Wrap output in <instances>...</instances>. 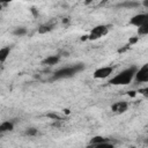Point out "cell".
<instances>
[{
    "label": "cell",
    "mask_w": 148,
    "mask_h": 148,
    "mask_svg": "<svg viewBox=\"0 0 148 148\" xmlns=\"http://www.w3.org/2000/svg\"><path fill=\"white\" fill-rule=\"evenodd\" d=\"M138 71L136 66H131L128 68L123 69L121 72H119L118 74H116L113 77L110 79L109 83L112 86H126L130 84L132 82V80L134 79V75Z\"/></svg>",
    "instance_id": "1"
},
{
    "label": "cell",
    "mask_w": 148,
    "mask_h": 148,
    "mask_svg": "<svg viewBox=\"0 0 148 148\" xmlns=\"http://www.w3.org/2000/svg\"><path fill=\"white\" fill-rule=\"evenodd\" d=\"M84 68V66L82 64H77L74 66H68V67H62L59 68L58 71H56L52 75V80H61V79H68L74 76L75 74H77L79 72H81Z\"/></svg>",
    "instance_id": "2"
},
{
    "label": "cell",
    "mask_w": 148,
    "mask_h": 148,
    "mask_svg": "<svg viewBox=\"0 0 148 148\" xmlns=\"http://www.w3.org/2000/svg\"><path fill=\"white\" fill-rule=\"evenodd\" d=\"M106 34H108V27L104 25V24H99V25H96L91 29L88 38L90 40H95V39H98L103 36H105Z\"/></svg>",
    "instance_id": "3"
},
{
    "label": "cell",
    "mask_w": 148,
    "mask_h": 148,
    "mask_svg": "<svg viewBox=\"0 0 148 148\" xmlns=\"http://www.w3.org/2000/svg\"><path fill=\"white\" fill-rule=\"evenodd\" d=\"M112 73H113V67H111V66H104V67H99V68L95 69L94 73H92V76H94V79L102 80V79L109 77Z\"/></svg>",
    "instance_id": "4"
},
{
    "label": "cell",
    "mask_w": 148,
    "mask_h": 148,
    "mask_svg": "<svg viewBox=\"0 0 148 148\" xmlns=\"http://www.w3.org/2000/svg\"><path fill=\"white\" fill-rule=\"evenodd\" d=\"M134 79L139 83H145L148 82V65L145 64L141 68H139L134 75Z\"/></svg>",
    "instance_id": "5"
},
{
    "label": "cell",
    "mask_w": 148,
    "mask_h": 148,
    "mask_svg": "<svg viewBox=\"0 0 148 148\" xmlns=\"http://www.w3.org/2000/svg\"><path fill=\"white\" fill-rule=\"evenodd\" d=\"M145 23H148V14H146V13L136 14L130 20V24H132V25H134L136 28H140Z\"/></svg>",
    "instance_id": "6"
},
{
    "label": "cell",
    "mask_w": 148,
    "mask_h": 148,
    "mask_svg": "<svg viewBox=\"0 0 148 148\" xmlns=\"http://www.w3.org/2000/svg\"><path fill=\"white\" fill-rule=\"evenodd\" d=\"M127 109H128V103L125 101H119L111 105V111L116 114H121V113L126 112Z\"/></svg>",
    "instance_id": "7"
},
{
    "label": "cell",
    "mask_w": 148,
    "mask_h": 148,
    "mask_svg": "<svg viewBox=\"0 0 148 148\" xmlns=\"http://www.w3.org/2000/svg\"><path fill=\"white\" fill-rule=\"evenodd\" d=\"M14 130V124L9 120L2 121L0 124V133H6V132H10Z\"/></svg>",
    "instance_id": "8"
},
{
    "label": "cell",
    "mask_w": 148,
    "mask_h": 148,
    "mask_svg": "<svg viewBox=\"0 0 148 148\" xmlns=\"http://www.w3.org/2000/svg\"><path fill=\"white\" fill-rule=\"evenodd\" d=\"M10 53V47L9 46H5V47H1L0 49V62H5L8 58Z\"/></svg>",
    "instance_id": "9"
},
{
    "label": "cell",
    "mask_w": 148,
    "mask_h": 148,
    "mask_svg": "<svg viewBox=\"0 0 148 148\" xmlns=\"http://www.w3.org/2000/svg\"><path fill=\"white\" fill-rule=\"evenodd\" d=\"M58 61H59V56H49V57H46L43 60V64L49 65V66H52V65L58 64Z\"/></svg>",
    "instance_id": "10"
},
{
    "label": "cell",
    "mask_w": 148,
    "mask_h": 148,
    "mask_svg": "<svg viewBox=\"0 0 148 148\" xmlns=\"http://www.w3.org/2000/svg\"><path fill=\"white\" fill-rule=\"evenodd\" d=\"M119 7H124V8H136L140 6L139 2L136 1H125V2H121L118 5Z\"/></svg>",
    "instance_id": "11"
},
{
    "label": "cell",
    "mask_w": 148,
    "mask_h": 148,
    "mask_svg": "<svg viewBox=\"0 0 148 148\" xmlns=\"http://www.w3.org/2000/svg\"><path fill=\"white\" fill-rule=\"evenodd\" d=\"M27 29L24 28V27H17V28H15L14 30H13V35L14 36H18V37H22V36H24V35H27Z\"/></svg>",
    "instance_id": "12"
},
{
    "label": "cell",
    "mask_w": 148,
    "mask_h": 148,
    "mask_svg": "<svg viewBox=\"0 0 148 148\" xmlns=\"http://www.w3.org/2000/svg\"><path fill=\"white\" fill-rule=\"evenodd\" d=\"M106 141H108V139H105V138H103V136H101V135H96V136L91 138L90 145L95 146V145H98V143H102V142H106Z\"/></svg>",
    "instance_id": "13"
},
{
    "label": "cell",
    "mask_w": 148,
    "mask_h": 148,
    "mask_svg": "<svg viewBox=\"0 0 148 148\" xmlns=\"http://www.w3.org/2000/svg\"><path fill=\"white\" fill-rule=\"evenodd\" d=\"M52 29H53V25L52 24H42L38 28V32L39 34H46V32H50Z\"/></svg>",
    "instance_id": "14"
},
{
    "label": "cell",
    "mask_w": 148,
    "mask_h": 148,
    "mask_svg": "<svg viewBox=\"0 0 148 148\" xmlns=\"http://www.w3.org/2000/svg\"><path fill=\"white\" fill-rule=\"evenodd\" d=\"M92 148H116L114 145L110 143V142H102V143H98V145H95L92 146Z\"/></svg>",
    "instance_id": "15"
},
{
    "label": "cell",
    "mask_w": 148,
    "mask_h": 148,
    "mask_svg": "<svg viewBox=\"0 0 148 148\" xmlns=\"http://www.w3.org/2000/svg\"><path fill=\"white\" fill-rule=\"evenodd\" d=\"M138 34L139 35H147L148 34V23H145L140 28H138Z\"/></svg>",
    "instance_id": "16"
},
{
    "label": "cell",
    "mask_w": 148,
    "mask_h": 148,
    "mask_svg": "<svg viewBox=\"0 0 148 148\" xmlns=\"http://www.w3.org/2000/svg\"><path fill=\"white\" fill-rule=\"evenodd\" d=\"M25 134H27V135H30V136H34V135H36V134H37V130H36V128H34V127L27 128Z\"/></svg>",
    "instance_id": "17"
},
{
    "label": "cell",
    "mask_w": 148,
    "mask_h": 148,
    "mask_svg": "<svg viewBox=\"0 0 148 148\" xmlns=\"http://www.w3.org/2000/svg\"><path fill=\"white\" fill-rule=\"evenodd\" d=\"M47 117H50V118H52V119H58V120L60 119V117H59L57 113H49Z\"/></svg>",
    "instance_id": "18"
},
{
    "label": "cell",
    "mask_w": 148,
    "mask_h": 148,
    "mask_svg": "<svg viewBox=\"0 0 148 148\" xmlns=\"http://www.w3.org/2000/svg\"><path fill=\"white\" fill-rule=\"evenodd\" d=\"M136 42H138V37L131 38V39H130V42H128V43H130V46H131V44H134V43H136Z\"/></svg>",
    "instance_id": "19"
},
{
    "label": "cell",
    "mask_w": 148,
    "mask_h": 148,
    "mask_svg": "<svg viewBox=\"0 0 148 148\" xmlns=\"http://www.w3.org/2000/svg\"><path fill=\"white\" fill-rule=\"evenodd\" d=\"M147 91H148V89H147V88H145V89H140V90H139V92H141V94H142V95H145V96H147V95H148V94H147Z\"/></svg>",
    "instance_id": "20"
},
{
    "label": "cell",
    "mask_w": 148,
    "mask_h": 148,
    "mask_svg": "<svg viewBox=\"0 0 148 148\" xmlns=\"http://www.w3.org/2000/svg\"><path fill=\"white\" fill-rule=\"evenodd\" d=\"M143 5L147 7V6H148V1H145V2H143Z\"/></svg>",
    "instance_id": "21"
},
{
    "label": "cell",
    "mask_w": 148,
    "mask_h": 148,
    "mask_svg": "<svg viewBox=\"0 0 148 148\" xmlns=\"http://www.w3.org/2000/svg\"><path fill=\"white\" fill-rule=\"evenodd\" d=\"M2 9V3H0V10Z\"/></svg>",
    "instance_id": "22"
}]
</instances>
